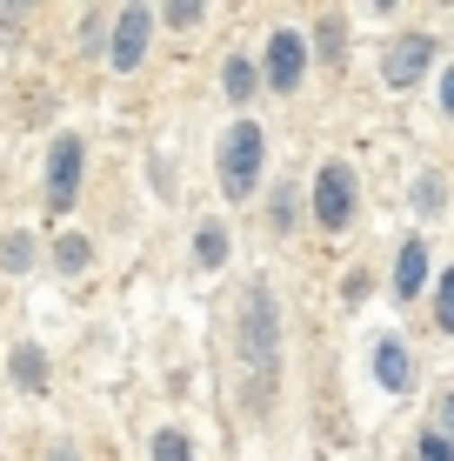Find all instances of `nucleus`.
Here are the masks:
<instances>
[{"label":"nucleus","instance_id":"1","mask_svg":"<svg viewBox=\"0 0 454 461\" xmlns=\"http://www.w3.org/2000/svg\"><path fill=\"white\" fill-rule=\"evenodd\" d=\"M234 361H241L247 375V408H268L274 394V361H280V314H274V294L268 281H254V288L241 294V314H234Z\"/></svg>","mask_w":454,"mask_h":461},{"label":"nucleus","instance_id":"2","mask_svg":"<svg viewBox=\"0 0 454 461\" xmlns=\"http://www.w3.org/2000/svg\"><path fill=\"white\" fill-rule=\"evenodd\" d=\"M261 154H268V134L254 121H234L221 134V194L227 201H247L261 187Z\"/></svg>","mask_w":454,"mask_h":461},{"label":"nucleus","instance_id":"3","mask_svg":"<svg viewBox=\"0 0 454 461\" xmlns=\"http://www.w3.org/2000/svg\"><path fill=\"white\" fill-rule=\"evenodd\" d=\"M315 221H321L327 234H341L354 221V167L321 161V174H315Z\"/></svg>","mask_w":454,"mask_h":461},{"label":"nucleus","instance_id":"4","mask_svg":"<svg viewBox=\"0 0 454 461\" xmlns=\"http://www.w3.org/2000/svg\"><path fill=\"white\" fill-rule=\"evenodd\" d=\"M428 68H434V34H395V47L381 54V81L395 87V94L414 87Z\"/></svg>","mask_w":454,"mask_h":461},{"label":"nucleus","instance_id":"5","mask_svg":"<svg viewBox=\"0 0 454 461\" xmlns=\"http://www.w3.org/2000/svg\"><path fill=\"white\" fill-rule=\"evenodd\" d=\"M81 167H87V154H81V140L74 134H60L54 148H47V208H74V187H81Z\"/></svg>","mask_w":454,"mask_h":461},{"label":"nucleus","instance_id":"6","mask_svg":"<svg viewBox=\"0 0 454 461\" xmlns=\"http://www.w3.org/2000/svg\"><path fill=\"white\" fill-rule=\"evenodd\" d=\"M301 74H307V41L294 34V27H274V34H268V87L274 94H294V87H301Z\"/></svg>","mask_w":454,"mask_h":461},{"label":"nucleus","instance_id":"7","mask_svg":"<svg viewBox=\"0 0 454 461\" xmlns=\"http://www.w3.org/2000/svg\"><path fill=\"white\" fill-rule=\"evenodd\" d=\"M147 27H154V14H147V7H128V14L114 21V41H107V60H114L120 74L147 60Z\"/></svg>","mask_w":454,"mask_h":461},{"label":"nucleus","instance_id":"8","mask_svg":"<svg viewBox=\"0 0 454 461\" xmlns=\"http://www.w3.org/2000/svg\"><path fill=\"white\" fill-rule=\"evenodd\" d=\"M374 381H381V388H408V381H414V361H408V348H401V341H381V348H374Z\"/></svg>","mask_w":454,"mask_h":461},{"label":"nucleus","instance_id":"9","mask_svg":"<svg viewBox=\"0 0 454 461\" xmlns=\"http://www.w3.org/2000/svg\"><path fill=\"white\" fill-rule=\"evenodd\" d=\"M421 288H428V248L408 241L401 261H395V294H421Z\"/></svg>","mask_w":454,"mask_h":461},{"label":"nucleus","instance_id":"10","mask_svg":"<svg viewBox=\"0 0 454 461\" xmlns=\"http://www.w3.org/2000/svg\"><path fill=\"white\" fill-rule=\"evenodd\" d=\"M221 94H227L234 107H241V101H254V94H261V87H254V60H241V54H234L227 68H221Z\"/></svg>","mask_w":454,"mask_h":461},{"label":"nucleus","instance_id":"11","mask_svg":"<svg viewBox=\"0 0 454 461\" xmlns=\"http://www.w3.org/2000/svg\"><path fill=\"white\" fill-rule=\"evenodd\" d=\"M227 261V228L221 221H200V234H194V267H221Z\"/></svg>","mask_w":454,"mask_h":461},{"label":"nucleus","instance_id":"12","mask_svg":"<svg viewBox=\"0 0 454 461\" xmlns=\"http://www.w3.org/2000/svg\"><path fill=\"white\" fill-rule=\"evenodd\" d=\"M441 208H448V181H441V174H421V181H414V214L434 221Z\"/></svg>","mask_w":454,"mask_h":461},{"label":"nucleus","instance_id":"13","mask_svg":"<svg viewBox=\"0 0 454 461\" xmlns=\"http://www.w3.org/2000/svg\"><path fill=\"white\" fill-rule=\"evenodd\" d=\"M0 267H7V275H27V267H34V234H0Z\"/></svg>","mask_w":454,"mask_h":461},{"label":"nucleus","instance_id":"14","mask_svg":"<svg viewBox=\"0 0 454 461\" xmlns=\"http://www.w3.org/2000/svg\"><path fill=\"white\" fill-rule=\"evenodd\" d=\"M54 261L67 267V275H87V261H93L87 234H60V241H54Z\"/></svg>","mask_w":454,"mask_h":461},{"label":"nucleus","instance_id":"15","mask_svg":"<svg viewBox=\"0 0 454 461\" xmlns=\"http://www.w3.org/2000/svg\"><path fill=\"white\" fill-rule=\"evenodd\" d=\"M13 381H21V388H47V361H40V348H21V355H13Z\"/></svg>","mask_w":454,"mask_h":461},{"label":"nucleus","instance_id":"16","mask_svg":"<svg viewBox=\"0 0 454 461\" xmlns=\"http://www.w3.org/2000/svg\"><path fill=\"white\" fill-rule=\"evenodd\" d=\"M154 461H194V441H187L181 428H161V435H154Z\"/></svg>","mask_w":454,"mask_h":461},{"label":"nucleus","instance_id":"17","mask_svg":"<svg viewBox=\"0 0 454 461\" xmlns=\"http://www.w3.org/2000/svg\"><path fill=\"white\" fill-rule=\"evenodd\" d=\"M434 328H441V335H454V267L434 281Z\"/></svg>","mask_w":454,"mask_h":461},{"label":"nucleus","instance_id":"18","mask_svg":"<svg viewBox=\"0 0 454 461\" xmlns=\"http://www.w3.org/2000/svg\"><path fill=\"white\" fill-rule=\"evenodd\" d=\"M421 461H454V435L428 428V435H421Z\"/></svg>","mask_w":454,"mask_h":461},{"label":"nucleus","instance_id":"19","mask_svg":"<svg viewBox=\"0 0 454 461\" xmlns=\"http://www.w3.org/2000/svg\"><path fill=\"white\" fill-rule=\"evenodd\" d=\"M341 34H348V27H341V21H321V34H315V47H321V60H341V47H348Z\"/></svg>","mask_w":454,"mask_h":461},{"label":"nucleus","instance_id":"20","mask_svg":"<svg viewBox=\"0 0 454 461\" xmlns=\"http://www.w3.org/2000/svg\"><path fill=\"white\" fill-rule=\"evenodd\" d=\"M200 14H208L200 0H174V7H167L161 21H167V27H200Z\"/></svg>","mask_w":454,"mask_h":461},{"label":"nucleus","instance_id":"21","mask_svg":"<svg viewBox=\"0 0 454 461\" xmlns=\"http://www.w3.org/2000/svg\"><path fill=\"white\" fill-rule=\"evenodd\" d=\"M441 107L454 114V68H448V81H441Z\"/></svg>","mask_w":454,"mask_h":461},{"label":"nucleus","instance_id":"22","mask_svg":"<svg viewBox=\"0 0 454 461\" xmlns=\"http://www.w3.org/2000/svg\"><path fill=\"white\" fill-rule=\"evenodd\" d=\"M47 461H81V455H74L67 441H60V448H47Z\"/></svg>","mask_w":454,"mask_h":461},{"label":"nucleus","instance_id":"23","mask_svg":"<svg viewBox=\"0 0 454 461\" xmlns=\"http://www.w3.org/2000/svg\"><path fill=\"white\" fill-rule=\"evenodd\" d=\"M441 421H448V428H454V388H448V394H441Z\"/></svg>","mask_w":454,"mask_h":461}]
</instances>
